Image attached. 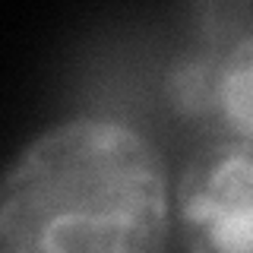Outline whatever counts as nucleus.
<instances>
[{"label": "nucleus", "instance_id": "f03ea898", "mask_svg": "<svg viewBox=\"0 0 253 253\" xmlns=\"http://www.w3.org/2000/svg\"><path fill=\"white\" fill-rule=\"evenodd\" d=\"M187 253H253V139H221L187 162L177 184Z\"/></svg>", "mask_w": 253, "mask_h": 253}, {"label": "nucleus", "instance_id": "7ed1b4c3", "mask_svg": "<svg viewBox=\"0 0 253 253\" xmlns=\"http://www.w3.org/2000/svg\"><path fill=\"white\" fill-rule=\"evenodd\" d=\"M215 105L237 139H253V32L225 54L215 73Z\"/></svg>", "mask_w": 253, "mask_h": 253}, {"label": "nucleus", "instance_id": "f257e3e1", "mask_svg": "<svg viewBox=\"0 0 253 253\" xmlns=\"http://www.w3.org/2000/svg\"><path fill=\"white\" fill-rule=\"evenodd\" d=\"M168 171L121 121L73 117L16 155L0 190V253H165Z\"/></svg>", "mask_w": 253, "mask_h": 253}]
</instances>
